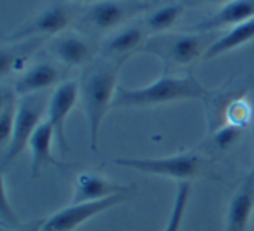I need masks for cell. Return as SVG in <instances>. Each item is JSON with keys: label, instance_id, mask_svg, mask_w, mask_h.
Returning <instances> with one entry per match:
<instances>
[{"label": "cell", "instance_id": "6da1fadb", "mask_svg": "<svg viewBox=\"0 0 254 231\" xmlns=\"http://www.w3.org/2000/svg\"><path fill=\"white\" fill-rule=\"evenodd\" d=\"M122 63L117 61H99L96 66L89 68L82 77L80 101L85 120L89 127V146L92 151H98V134L101 122L117 94V78Z\"/></svg>", "mask_w": 254, "mask_h": 231}, {"label": "cell", "instance_id": "7a4b0ae2", "mask_svg": "<svg viewBox=\"0 0 254 231\" xmlns=\"http://www.w3.org/2000/svg\"><path fill=\"white\" fill-rule=\"evenodd\" d=\"M207 96L209 91L191 73L185 77L166 73L146 87H119L112 108H146L183 99H205Z\"/></svg>", "mask_w": 254, "mask_h": 231}, {"label": "cell", "instance_id": "3957f363", "mask_svg": "<svg viewBox=\"0 0 254 231\" xmlns=\"http://www.w3.org/2000/svg\"><path fill=\"white\" fill-rule=\"evenodd\" d=\"M113 164L119 167L134 169L145 174L178 179L181 182H190L202 177H216L212 164L198 151H183L162 158H115Z\"/></svg>", "mask_w": 254, "mask_h": 231}, {"label": "cell", "instance_id": "277c9868", "mask_svg": "<svg viewBox=\"0 0 254 231\" xmlns=\"http://www.w3.org/2000/svg\"><path fill=\"white\" fill-rule=\"evenodd\" d=\"M214 42L211 33H171L148 40L143 51L157 56L166 70L188 66L197 59H202L209 46Z\"/></svg>", "mask_w": 254, "mask_h": 231}, {"label": "cell", "instance_id": "5b68a950", "mask_svg": "<svg viewBox=\"0 0 254 231\" xmlns=\"http://www.w3.org/2000/svg\"><path fill=\"white\" fill-rule=\"evenodd\" d=\"M47 106H49V99H44L40 94L19 98L18 115H16L12 136L7 148H5L4 157H2V165L4 167H7L11 162H14L30 144L33 132L42 123V115L44 112H47Z\"/></svg>", "mask_w": 254, "mask_h": 231}, {"label": "cell", "instance_id": "8992f818", "mask_svg": "<svg viewBox=\"0 0 254 231\" xmlns=\"http://www.w3.org/2000/svg\"><path fill=\"white\" fill-rule=\"evenodd\" d=\"M132 196V193L126 195H115L98 202H87V203H70L63 207L61 210L54 212L53 216L46 217V226L44 231H73L85 221L92 219L98 214L105 212L108 209H113L119 203L126 202Z\"/></svg>", "mask_w": 254, "mask_h": 231}, {"label": "cell", "instance_id": "52a82bcc", "mask_svg": "<svg viewBox=\"0 0 254 231\" xmlns=\"http://www.w3.org/2000/svg\"><path fill=\"white\" fill-rule=\"evenodd\" d=\"M148 4H141V2H119V0H101L96 2L87 9L84 16L85 25L91 28L98 30V32H108L117 26H120L124 21L132 18L134 14L146 11Z\"/></svg>", "mask_w": 254, "mask_h": 231}, {"label": "cell", "instance_id": "ba28073f", "mask_svg": "<svg viewBox=\"0 0 254 231\" xmlns=\"http://www.w3.org/2000/svg\"><path fill=\"white\" fill-rule=\"evenodd\" d=\"M78 98H80V87H78V82L73 80L60 84L49 98L47 122L53 125L54 137H56V143L60 146L61 153H66L68 148H70L66 143V136H64V125H66V118Z\"/></svg>", "mask_w": 254, "mask_h": 231}, {"label": "cell", "instance_id": "9c48e42d", "mask_svg": "<svg viewBox=\"0 0 254 231\" xmlns=\"http://www.w3.org/2000/svg\"><path fill=\"white\" fill-rule=\"evenodd\" d=\"M126 193H134V188L127 184H119L96 171H84L75 179L70 203L98 202V200H105L115 195H126Z\"/></svg>", "mask_w": 254, "mask_h": 231}, {"label": "cell", "instance_id": "30bf717a", "mask_svg": "<svg viewBox=\"0 0 254 231\" xmlns=\"http://www.w3.org/2000/svg\"><path fill=\"white\" fill-rule=\"evenodd\" d=\"M71 23V11L63 4H53L37 14L32 21L11 35V40L19 42L25 39H33L40 35H58Z\"/></svg>", "mask_w": 254, "mask_h": 231}, {"label": "cell", "instance_id": "8fae6325", "mask_svg": "<svg viewBox=\"0 0 254 231\" xmlns=\"http://www.w3.org/2000/svg\"><path fill=\"white\" fill-rule=\"evenodd\" d=\"M254 209V169L244 177L228 203L225 231H246Z\"/></svg>", "mask_w": 254, "mask_h": 231}, {"label": "cell", "instance_id": "7c38bea8", "mask_svg": "<svg viewBox=\"0 0 254 231\" xmlns=\"http://www.w3.org/2000/svg\"><path fill=\"white\" fill-rule=\"evenodd\" d=\"M51 51L61 63L82 66L96 56V44L77 33H61L51 40Z\"/></svg>", "mask_w": 254, "mask_h": 231}, {"label": "cell", "instance_id": "4fadbf2b", "mask_svg": "<svg viewBox=\"0 0 254 231\" xmlns=\"http://www.w3.org/2000/svg\"><path fill=\"white\" fill-rule=\"evenodd\" d=\"M146 39V30L143 26H127L115 32L103 46L105 59L124 63L127 58L134 54L138 49H143Z\"/></svg>", "mask_w": 254, "mask_h": 231}, {"label": "cell", "instance_id": "5bb4252c", "mask_svg": "<svg viewBox=\"0 0 254 231\" xmlns=\"http://www.w3.org/2000/svg\"><path fill=\"white\" fill-rule=\"evenodd\" d=\"M56 139L54 137V129L47 120H44L37 130L33 132L32 139H30V151H32V169H30V174L35 177L42 169L47 167H68V164H63L60 162L51 151V146H53V141Z\"/></svg>", "mask_w": 254, "mask_h": 231}, {"label": "cell", "instance_id": "9a60e30c", "mask_svg": "<svg viewBox=\"0 0 254 231\" xmlns=\"http://www.w3.org/2000/svg\"><path fill=\"white\" fill-rule=\"evenodd\" d=\"M61 80V71L58 66L51 63H39L28 68L21 77L16 80L12 91L18 96H32L39 94L47 87H53Z\"/></svg>", "mask_w": 254, "mask_h": 231}, {"label": "cell", "instance_id": "2e32d148", "mask_svg": "<svg viewBox=\"0 0 254 231\" xmlns=\"http://www.w3.org/2000/svg\"><path fill=\"white\" fill-rule=\"evenodd\" d=\"M254 18V0H232L226 5H223L221 11L212 14L211 18L200 21L195 30L202 33H207L211 30L223 28V26H235L247 19Z\"/></svg>", "mask_w": 254, "mask_h": 231}, {"label": "cell", "instance_id": "e0dca14e", "mask_svg": "<svg viewBox=\"0 0 254 231\" xmlns=\"http://www.w3.org/2000/svg\"><path fill=\"white\" fill-rule=\"evenodd\" d=\"M253 39H254V18L247 19V21L240 23V25L232 26V30H230L228 33H225L223 37L216 39L214 42L209 46V49L205 51L202 59H205V61L214 59V58L221 56V54L230 53V51L244 46V44Z\"/></svg>", "mask_w": 254, "mask_h": 231}, {"label": "cell", "instance_id": "ac0fdd59", "mask_svg": "<svg viewBox=\"0 0 254 231\" xmlns=\"http://www.w3.org/2000/svg\"><path fill=\"white\" fill-rule=\"evenodd\" d=\"M16 96L18 94L14 91H7V89H4V92H2V103H0V143L4 148H7L9 141H11L16 115H18L19 101Z\"/></svg>", "mask_w": 254, "mask_h": 231}, {"label": "cell", "instance_id": "d6986e66", "mask_svg": "<svg viewBox=\"0 0 254 231\" xmlns=\"http://www.w3.org/2000/svg\"><path fill=\"white\" fill-rule=\"evenodd\" d=\"M185 7L183 4H171V5H164V7L153 11L148 18L143 21L146 32H164V30H169L176 25V21L181 18Z\"/></svg>", "mask_w": 254, "mask_h": 231}, {"label": "cell", "instance_id": "ffe728a7", "mask_svg": "<svg viewBox=\"0 0 254 231\" xmlns=\"http://www.w3.org/2000/svg\"><path fill=\"white\" fill-rule=\"evenodd\" d=\"M190 191H191L190 182H180V184H178L176 195H174V202H173V209H171L169 219H167L164 231L181 230V223H183L185 212H187V207H188V200H190Z\"/></svg>", "mask_w": 254, "mask_h": 231}, {"label": "cell", "instance_id": "44dd1931", "mask_svg": "<svg viewBox=\"0 0 254 231\" xmlns=\"http://www.w3.org/2000/svg\"><path fill=\"white\" fill-rule=\"evenodd\" d=\"M28 56V44H16L14 47H4L0 53V70L2 77L9 73L11 70L18 68Z\"/></svg>", "mask_w": 254, "mask_h": 231}, {"label": "cell", "instance_id": "7402d4cb", "mask_svg": "<svg viewBox=\"0 0 254 231\" xmlns=\"http://www.w3.org/2000/svg\"><path fill=\"white\" fill-rule=\"evenodd\" d=\"M244 125H237V123H226V125L219 127L214 134H212V143L216 144V148L219 150H226L230 148L242 134Z\"/></svg>", "mask_w": 254, "mask_h": 231}, {"label": "cell", "instance_id": "603a6c76", "mask_svg": "<svg viewBox=\"0 0 254 231\" xmlns=\"http://www.w3.org/2000/svg\"><path fill=\"white\" fill-rule=\"evenodd\" d=\"M0 219H2V224H4V230L7 228H14L19 226L21 221L16 216L14 209L9 203V196H7V184H5V179L2 177V202H0Z\"/></svg>", "mask_w": 254, "mask_h": 231}, {"label": "cell", "instance_id": "cb8c5ba5", "mask_svg": "<svg viewBox=\"0 0 254 231\" xmlns=\"http://www.w3.org/2000/svg\"><path fill=\"white\" fill-rule=\"evenodd\" d=\"M44 226H46V219H33L30 223H21L19 226L7 228L4 231H44Z\"/></svg>", "mask_w": 254, "mask_h": 231}, {"label": "cell", "instance_id": "d4e9b609", "mask_svg": "<svg viewBox=\"0 0 254 231\" xmlns=\"http://www.w3.org/2000/svg\"><path fill=\"white\" fill-rule=\"evenodd\" d=\"M188 4H228L232 0H185Z\"/></svg>", "mask_w": 254, "mask_h": 231}]
</instances>
